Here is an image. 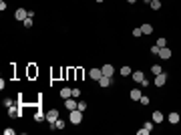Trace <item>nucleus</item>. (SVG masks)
Instances as JSON below:
<instances>
[{
	"label": "nucleus",
	"instance_id": "aec40b11",
	"mask_svg": "<svg viewBox=\"0 0 181 135\" xmlns=\"http://www.w3.org/2000/svg\"><path fill=\"white\" fill-rule=\"evenodd\" d=\"M121 75H123V77H129V75H131V67H127V65L121 67Z\"/></svg>",
	"mask_w": 181,
	"mask_h": 135
},
{
	"label": "nucleus",
	"instance_id": "4be33fe9",
	"mask_svg": "<svg viewBox=\"0 0 181 135\" xmlns=\"http://www.w3.org/2000/svg\"><path fill=\"white\" fill-rule=\"evenodd\" d=\"M46 119V113H34V121H42Z\"/></svg>",
	"mask_w": 181,
	"mask_h": 135
},
{
	"label": "nucleus",
	"instance_id": "6ab92c4d",
	"mask_svg": "<svg viewBox=\"0 0 181 135\" xmlns=\"http://www.w3.org/2000/svg\"><path fill=\"white\" fill-rule=\"evenodd\" d=\"M159 49H163V47H167V41H165V36H161V38H157V43H155Z\"/></svg>",
	"mask_w": 181,
	"mask_h": 135
},
{
	"label": "nucleus",
	"instance_id": "bb28decb",
	"mask_svg": "<svg viewBox=\"0 0 181 135\" xmlns=\"http://www.w3.org/2000/svg\"><path fill=\"white\" fill-rule=\"evenodd\" d=\"M159 51H161V49H159L157 45H155V47H151V55H159Z\"/></svg>",
	"mask_w": 181,
	"mask_h": 135
},
{
	"label": "nucleus",
	"instance_id": "f03ea898",
	"mask_svg": "<svg viewBox=\"0 0 181 135\" xmlns=\"http://www.w3.org/2000/svg\"><path fill=\"white\" fill-rule=\"evenodd\" d=\"M64 107H66L68 113H70V111H74V109L78 107V103L74 101V97H68V99H64Z\"/></svg>",
	"mask_w": 181,
	"mask_h": 135
},
{
	"label": "nucleus",
	"instance_id": "a211bd4d",
	"mask_svg": "<svg viewBox=\"0 0 181 135\" xmlns=\"http://www.w3.org/2000/svg\"><path fill=\"white\" fill-rule=\"evenodd\" d=\"M153 10H159L161 8V0H151V4H149Z\"/></svg>",
	"mask_w": 181,
	"mask_h": 135
},
{
	"label": "nucleus",
	"instance_id": "c756f323",
	"mask_svg": "<svg viewBox=\"0 0 181 135\" xmlns=\"http://www.w3.org/2000/svg\"><path fill=\"white\" fill-rule=\"evenodd\" d=\"M14 103H12V99H4V107H12Z\"/></svg>",
	"mask_w": 181,
	"mask_h": 135
},
{
	"label": "nucleus",
	"instance_id": "39448f33",
	"mask_svg": "<svg viewBox=\"0 0 181 135\" xmlns=\"http://www.w3.org/2000/svg\"><path fill=\"white\" fill-rule=\"evenodd\" d=\"M56 119H58V111H56V109L46 111V121H48V123H54Z\"/></svg>",
	"mask_w": 181,
	"mask_h": 135
},
{
	"label": "nucleus",
	"instance_id": "cd10ccee",
	"mask_svg": "<svg viewBox=\"0 0 181 135\" xmlns=\"http://www.w3.org/2000/svg\"><path fill=\"white\" fill-rule=\"evenodd\" d=\"M28 75H30V77H34V75H38V71H36L34 67H30V69H28Z\"/></svg>",
	"mask_w": 181,
	"mask_h": 135
},
{
	"label": "nucleus",
	"instance_id": "2eb2a0df",
	"mask_svg": "<svg viewBox=\"0 0 181 135\" xmlns=\"http://www.w3.org/2000/svg\"><path fill=\"white\" fill-rule=\"evenodd\" d=\"M60 97H62V99L72 97V89H66V87H64V89H60Z\"/></svg>",
	"mask_w": 181,
	"mask_h": 135
},
{
	"label": "nucleus",
	"instance_id": "7c9ffc66",
	"mask_svg": "<svg viewBox=\"0 0 181 135\" xmlns=\"http://www.w3.org/2000/svg\"><path fill=\"white\" fill-rule=\"evenodd\" d=\"M72 97H80V91L78 89H72Z\"/></svg>",
	"mask_w": 181,
	"mask_h": 135
},
{
	"label": "nucleus",
	"instance_id": "a878e982",
	"mask_svg": "<svg viewBox=\"0 0 181 135\" xmlns=\"http://www.w3.org/2000/svg\"><path fill=\"white\" fill-rule=\"evenodd\" d=\"M141 34H143L141 28H133V36H141Z\"/></svg>",
	"mask_w": 181,
	"mask_h": 135
},
{
	"label": "nucleus",
	"instance_id": "423d86ee",
	"mask_svg": "<svg viewBox=\"0 0 181 135\" xmlns=\"http://www.w3.org/2000/svg\"><path fill=\"white\" fill-rule=\"evenodd\" d=\"M14 18H16V20H26V18H28V12H26L24 8H18V10L14 12Z\"/></svg>",
	"mask_w": 181,
	"mask_h": 135
},
{
	"label": "nucleus",
	"instance_id": "ddd939ff",
	"mask_svg": "<svg viewBox=\"0 0 181 135\" xmlns=\"http://www.w3.org/2000/svg\"><path fill=\"white\" fill-rule=\"evenodd\" d=\"M113 81H111V77H105V75H101V79H99V85L101 87H109Z\"/></svg>",
	"mask_w": 181,
	"mask_h": 135
},
{
	"label": "nucleus",
	"instance_id": "2f4dec72",
	"mask_svg": "<svg viewBox=\"0 0 181 135\" xmlns=\"http://www.w3.org/2000/svg\"><path fill=\"white\" fill-rule=\"evenodd\" d=\"M127 2H129V4H135V2H137V0H127Z\"/></svg>",
	"mask_w": 181,
	"mask_h": 135
},
{
	"label": "nucleus",
	"instance_id": "473e14b6",
	"mask_svg": "<svg viewBox=\"0 0 181 135\" xmlns=\"http://www.w3.org/2000/svg\"><path fill=\"white\" fill-rule=\"evenodd\" d=\"M97 2H99V4H101V2H105V0H97Z\"/></svg>",
	"mask_w": 181,
	"mask_h": 135
},
{
	"label": "nucleus",
	"instance_id": "5701e85b",
	"mask_svg": "<svg viewBox=\"0 0 181 135\" xmlns=\"http://www.w3.org/2000/svg\"><path fill=\"white\" fill-rule=\"evenodd\" d=\"M76 109L84 113V109H86V103H84V101H78V107H76Z\"/></svg>",
	"mask_w": 181,
	"mask_h": 135
},
{
	"label": "nucleus",
	"instance_id": "f257e3e1",
	"mask_svg": "<svg viewBox=\"0 0 181 135\" xmlns=\"http://www.w3.org/2000/svg\"><path fill=\"white\" fill-rule=\"evenodd\" d=\"M68 121H70L72 125H78V123L82 121V111H78V109L70 111V115H68Z\"/></svg>",
	"mask_w": 181,
	"mask_h": 135
},
{
	"label": "nucleus",
	"instance_id": "1a4fd4ad",
	"mask_svg": "<svg viewBox=\"0 0 181 135\" xmlns=\"http://www.w3.org/2000/svg\"><path fill=\"white\" fill-rule=\"evenodd\" d=\"M171 55H173V53H171V49H167V47H163V49L159 51V57H161L163 61H167V59H171Z\"/></svg>",
	"mask_w": 181,
	"mask_h": 135
},
{
	"label": "nucleus",
	"instance_id": "f8f14e48",
	"mask_svg": "<svg viewBox=\"0 0 181 135\" xmlns=\"http://www.w3.org/2000/svg\"><path fill=\"white\" fill-rule=\"evenodd\" d=\"M167 119H169V123H171V125H177V123H179V119H181V115H179V113H169V117H167Z\"/></svg>",
	"mask_w": 181,
	"mask_h": 135
},
{
	"label": "nucleus",
	"instance_id": "0eeeda50",
	"mask_svg": "<svg viewBox=\"0 0 181 135\" xmlns=\"http://www.w3.org/2000/svg\"><path fill=\"white\" fill-rule=\"evenodd\" d=\"M101 71H103V75H105V77H113L115 67H113V65H103V67H101Z\"/></svg>",
	"mask_w": 181,
	"mask_h": 135
},
{
	"label": "nucleus",
	"instance_id": "393cba45",
	"mask_svg": "<svg viewBox=\"0 0 181 135\" xmlns=\"http://www.w3.org/2000/svg\"><path fill=\"white\" fill-rule=\"evenodd\" d=\"M139 101H141V105H149V97H145V95H141Z\"/></svg>",
	"mask_w": 181,
	"mask_h": 135
},
{
	"label": "nucleus",
	"instance_id": "9d476101",
	"mask_svg": "<svg viewBox=\"0 0 181 135\" xmlns=\"http://www.w3.org/2000/svg\"><path fill=\"white\" fill-rule=\"evenodd\" d=\"M20 115H22V113H20V105H18V107H14V105L8 107V117H20Z\"/></svg>",
	"mask_w": 181,
	"mask_h": 135
},
{
	"label": "nucleus",
	"instance_id": "20e7f679",
	"mask_svg": "<svg viewBox=\"0 0 181 135\" xmlns=\"http://www.w3.org/2000/svg\"><path fill=\"white\" fill-rule=\"evenodd\" d=\"M165 81H167V73H159V75H155V85H157V87H163Z\"/></svg>",
	"mask_w": 181,
	"mask_h": 135
},
{
	"label": "nucleus",
	"instance_id": "7ed1b4c3",
	"mask_svg": "<svg viewBox=\"0 0 181 135\" xmlns=\"http://www.w3.org/2000/svg\"><path fill=\"white\" fill-rule=\"evenodd\" d=\"M153 125H155L153 121H147V123L143 125V129H139V135H149V133L153 131Z\"/></svg>",
	"mask_w": 181,
	"mask_h": 135
},
{
	"label": "nucleus",
	"instance_id": "c85d7f7f",
	"mask_svg": "<svg viewBox=\"0 0 181 135\" xmlns=\"http://www.w3.org/2000/svg\"><path fill=\"white\" fill-rule=\"evenodd\" d=\"M14 133H16V131H14L12 127H8V129H4V135H14Z\"/></svg>",
	"mask_w": 181,
	"mask_h": 135
},
{
	"label": "nucleus",
	"instance_id": "9b49d317",
	"mask_svg": "<svg viewBox=\"0 0 181 135\" xmlns=\"http://www.w3.org/2000/svg\"><path fill=\"white\" fill-rule=\"evenodd\" d=\"M133 81L141 85V83L145 81V75H143V71H135V73H133Z\"/></svg>",
	"mask_w": 181,
	"mask_h": 135
},
{
	"label": "nucleus",
	"instance_id": "412c9836",
	"mask_svg": "<svg viewBox=\"0 0 181 135\" xmlns=\"http://www.w3.org/2000/svg\"><path fill=\"white\" fill-rule=\"evenodd\" d=\"M151 73H153V75H159V73H163V71H161L159 65H153V67H151Z\"/></svg>",
	"mask_w": 181,
	"mask_h": 135
},
{
	"label": "nucleus",
	"instance_id": "6e6552de",
	"mask_svg": "<svg viewBox=\"0 0 181 135\" xmlns=\"http://www.w3.org/2000/svg\"><path fill=\"white\" fill-rule=\"evenodd\" d=\"M101 75H103V71H101V69H91V71H88V77L93 79V81H99V79H101Z\"/></svg>",
	"mask_w": 181,
	"mask_h": 135
},
{
	"label": "nucleus",
	"instance_id": "b1692460",
	"mask_svg": "<svg viewBox=\"0 0 181 135\" xmlns=\"http://www.w3.org/2000/svg\"><path fill=\"white\" fill-rule=\"evenodd\" d=\"M22 22H24V26H26V28H30V26H32V18H30V16H28L26 20H22Z\"/></svg>",
	"mask_w": 181,
	"mask_h": 135
},
{
	"label": "nucleus",
	"instance_id": "4468645a",
	"mask_svg": "<svg viewBox=\"0 0 181 135\" xmlns=\"http://www.w3.org/2000/svg\"><path fill=\"white\" fill-rule=\"evenodd\" d=\"M163 119H165V115H163L161 111H155V113H153V123H161Z\"/></svg>",
	"mask_w": 181,
	"mask_h": 135
},
{
	"label": "nucleus",
	"instance_id": "dca6fc26",
	"mask_svg": "<svg viewBox=\"0 0 181 135\" xmlns=\"http://www.w3.org/2000/svg\"><path fill=\"white\" fill-rule=\"evenodd\" d=\"M131 99H133V101H139V99H141V91H139V89H133V91H131Z\"/></svg>",
	"mask_w": 181,
	"mask_h": 135
},
{
	"label": "nucleus",
	"instance_id": "f3484780",
	"mask_svg": "<svg viewBox=\"0 0 181 135\" xmlns=\"http://www.w3.org/2000/svg\"><path fill=\"white\" fill-rule=\"evenodd\" d=\"M141 30H143V34H151V32H153V26H151V24H143Z\"/></svg>",
	"mask_w": 181,
	"mask_h": 135
}]
</instances>
